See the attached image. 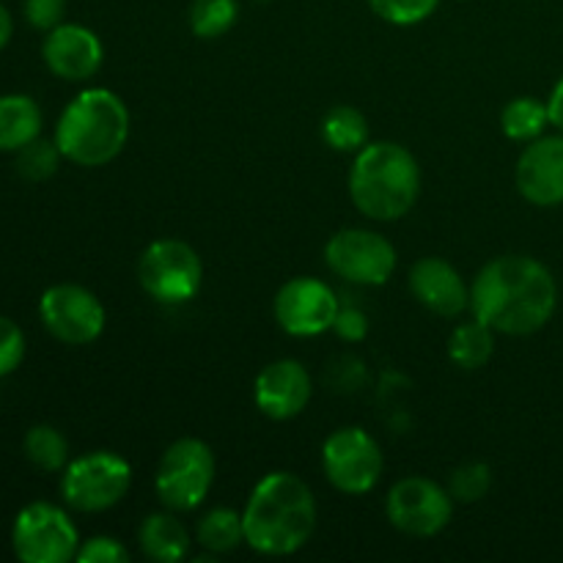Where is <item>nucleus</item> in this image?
<instances>
[{
  "mask_svg": "<svg viewBox=\"0 0 563 563\" xmlns=\"http://www.w3.org/2000/svg\"><path fill=\"white\" fill-rule=\"evenodd\" d=\"M559 286L531 256H498L484 264L471 286V311L495 333L531 335L553 319Z\"/></svg>",
  "mask_w": 563,
  "mask_h": 563,
  "instance_id": "obj_1",
  "label": "nucleus"
},
{
  "mask_svg": "<svg viewBox=\"0 0 563 563\" xmlns=\"http://www.w3.org/2000/svg\"><path fill=\"white\" fill-rule=\"evenodd\" d=\"M245 544L262 555H291L308 544L317 528V500L295 473L275 471L253 487L242 511Z\"/></svg>",
  "mask_w": 563,
  "mask_h": 563,
  "instance_id": "obj_2",
  "label": "nucleus"
},
{
  "mask_svg": "<svg viewBox=\"0 0 563 563\" xmlns=\"http://www.w3.org/2000/svg\"><path fill=\"white\" fill-rule=\"evenodd\" d=\"M421 192V168L405 146L390 141L366 143L350 170V198L372 220H399L416 207Z\"/></svg>",
  "mask_w": 563,
  "mask_h": 563,
  "instance_id": "obj_3",
  "label": "nucleus"
},
{
  "mask_svg": "<svg viewBox=\"0 0 563 563\" xmlns=\"http://www.w3.org/2000/svg\"><path fill=\"white\" fill-rule=\"evenodd\" d=\"M130 137V110L108 88H86L60 113L55 143L69 163L99 168L121 154Z\"/></svg>",
  "mask_w": 563,
  "mask_h": 563,
  "instance_id": "obj_4",
  "label": "nucleus"
},
{
  "mask_svg": "<svg viewBox=\"0 0 563 563\" xmlns=\"http://www.w3.org/2000/svg\"><path fill=\"white\" fill-rule=\"evenodd\" d=\"M214 462L212 449L203 440L181 438L174 445H168L157 467V489L159 504L168 511H192L207 500L212 493Z\"/></svg>",
  "mask_w": 563,
  "mask_h": 563,
  "instance_id": "obj_5",
  "label": "nucleus"
},
{
  "mask_svg": "<svg viewBox=\"0 0 563 563\" xmlns=\"http://www.w3.org/2000/svg\"><path fill=\"white\" fill-rule=\"evenodd\" d=\"M130 487L132 467L124 456L113 451H91L66 465L60 495L75 511L97 515L121 504Z\"/></svg>",
  "mask_w": 563,
  "mask_h": 563,
  "instance_id": "obj_6",
  "label": "nucleus"
},
{
  "mask_svg": "<svg viewBox=\"0 0 563 563\" xmlns=\"http://www.w3.org/2000/svg\"><path fill=\"white\" fill-rule=\"evenodd\" d=\"M143 291L165 306H179L201 291L203 264L198 253L181 240H157L137 262Z\"/></svg>",
  "mask_w": 563,
  "mask_h": 563,
  "instance_id": "obj_7",
  "label": "nucleus"
},
{
  "mask_svg": "<svg viewBox=\"0 0 563 563\" xmlns=\"http://www.w3.org/2000/svg\"><path fill=\"white\" fill-rule=\"evenodd\" d=\"M11 544L22 563H66L80 550L75 522L53 504H31L16 515Z\"/></svg>",
  "mask_w": 563,
  "mask_h": 563,
  "instance_id": "obj_8",
  "label": "nucleus"
},
{
  "mask_svg": "<svg viewBox=\"0 0 563 563\" xmlns=\"http://www.w3.org/2000/svg\"><path fill=\"white\" fill-rule=\"evenodd\" d=\"M379 443L361 427H341L324 440L322 467L328 482L344 495H366L383 476Z\"/></svg>",
  "mask_w": 563,
  "mask_h": 563,
  "instance_id": "obj_9",
  "label": "nucleus"
},
{
  "mask_svg": "<svg viewBox=\"0 0 563 563\" xmlns=\"http://www.w3.org/2000/svg\"><path fill=\"white\" fill-rule=\"evenodd\" d=\"M390 526L407 537H438L454 517V498L449 489L423 476H407L390 487L385 500Z\"/></svg>",
  "mask_w": 563,
  "mask_h": 563,
  "instance_id": "obj_10",
  "label": "nucleus"
},
{
  "mask_svg": "<svg viewBox=\"0 0 563 563\" xmlns=\"http://www.w3.org/2000/svg\"><path fill=\"white\" fill-rule=\"evenodd\" d=\"M324 262L350 284L383 286L396 269V247L377 231L344 229L328 242Z\"/></svg>",
  "mask_w": 563,
  "mask_h": 563,
  "instance_id": "obj_11",
  "label": "nucleus"
},
{
  "mask_svg": "<svg viewBox=\"0 0 563 563\" xmlns=\"http://www.w3.org/2000/svg\"><path fill=\"white\" fill-rule=\"evenodd\" d=\"M44 328L49 335L71 346L91 344L104 330V308L93 291L77 284L49 286L38 302Z\"/></svg>",
  "mask_w": 563,
  "mask_h": 563,
  "instance_id": "obj_12",
  "label": "nucleus"
},
{
  "mask_svg": "<svg viewBox=\"0 0 563 563\" xmlns=\"http://www.w3.org/2000/svg\"><path fill=\"white\" fill-rule=\"evenodd\" d=\"M339 297L319 278H291L275 295L273 311L280 330L300 339L324 333L339 317Z\"/></svg>",
  "mask_w": 563,
  "mask_h": 563,
  "instance_id": "obj_13",
  "label": "nucleus"
},
{
  "mask_svg": "<svg viewBox=\"0 0 563 563\" xmlns=\"http://www.w3.org/2000/svg\"><path fill=\"white\" fill-rule=\"evenodd\" d=\"M311 390V374L306 372V366L291 357H280L262 368L253 385V399L262 416L273 421H291L308 407Z\"/></svg>",
  "mask_w": 563,
  "mask_h": 563,
  "instance_id": "obj_14",
  "label": "nucleus"
},
{
  "mask_svg": "<svg viewBox=\"0 0 563 563\" xmlns=\"http://www.w3.org/2000/svg\"><path fill=\"white\" fill-rule=\"evenodd\" d=\"M517 190L537 207L563 203V135L537 137L517 159Z\"/></svg>",
  "mask_w": 563,
  "mask_h": 563,
  "instance_id": "obj_15",
  "label": "nucleus"
},
{
  "mask_svg": "<svg viewBox=\"0 0 563 563\" xmlns=\"http://www.w3.org/2000/svg\"><path fill=\"white\" fill-rule=\"evenodd\" d=\"M44 64L60 80H88L99 71L102 66V42H99L97 33L91 27L82 25H64L60 22L58 27L47 33L44 38Z\"/></svg>",
  "mask_w": 563,
  "mask_h": 563,
  "instance_id": "obj_16",
  "label": "nucleus"
},
{
  "mask_svg": "<svg viewBox=\"0 0 563 563\" xmlns=\"http://www.w3.org/2000/svg\"><path fill=\"white\" fill-rule=\"evenodd\" d=\"M410 289L416 300L438 317L454 319L471 308V289L454 269V264H449L445 258L427 256L416 262V267L410 269Z\"/></svg>",
  "mask_w": 563,
  "mask_h": 563,
  "instance_id": "obj_17",
  "label": "nucleus"
},
{
  "mask_svg": "<svg viewBox=\"0 0 563 563\" xmlns=\"http://www.w3.org/2000/svg\"><path fill=\"white\" fill-rule=\"evenodd\" d=\"M137 542L146 559L159 563H179L190 553V533L170 515H148L137 531Z\"/></svg>",
  "mask_w": 563,
  "mask_h": 563,
  "instance_id": "obj_18",
  "label": "nucleus"
},
{
  "mask_svg": "<svg viewBox=\"0 0 563 563\" xmlns=\"http://www.w3.org/2000/svg\"><path fill=\"white\" fill-rule=\"evenodd\" d=\"M42 132V110L25 93L0 97V152H20Z\"/></svg>",
  "mask_w": 563,
  "mask_h": 563,
  "instance_id": "obj_19",
  "label": "nucleus"
},
{
  "mask_svg": "<svg viewBox=\"0 0 563 563\" xmlns=\"http://www.w3.org/2000/svg\"><path fill=\"white\" fill-rule=\"evenodd\" d=\"M495 352V330L489 324L473 322L460 324L449 339V357L465 372H476V368L487 366L489 357Z\"/></svg>",
  "mask_w": 563,
  "mask_h": 563,
  "instance_id": "obj_20",
  "label": "nucleus"
},
{
  "mask_svg": "<svg viewBox=\"0 0 563 563\" xmlns=\"http://www.w3.org/2000/svg\"><path fill=\"white\" fill-rule=\"evenodd\" d=\"M322 137L335 152L357 154L368 143L366 115L350 104H339L322 119Z\"/></svg>",
  "mask_w": 563,
  "mask_h": 563,
  "instance_id": "obj_21",
  "label": "nucleus"
},
{
  "mask_svg": "<svg viewBox=\"0 0 563 563\" xmlns=\"http://www.w3.org/2000/svg\"><path fill=\"white\" fill-rule=\"evenodd\" d=\"M196 539L207 553H231V550H236L245 542L242 515H236L234 509H212L209 515L201 517V522H198Z\"/></svg>",
  "mask_w": 563,
  "mask_h": 563,
  "instance_id": "obj_22",
  "label": "nucleus"
},
{
  "mask_svg": "<svg viewBox=\"0 0 563 563\" xmlns=\"http://www.w3.org/2000/svg\"><path fill=\"white\" fill-rule=\"evenodd\" d=\"M548 124H550L548 104L539 102V99L533 97L511 99V102L504 108V113H500V126H504L506 137L520 143L542 137L544 126Z\"/></svg>",
  "mask_w": 563,
  "mask_h": 563,
  "instance_id": "obj_23",
  "label": "nucleus"
},
{
  "mask_svg": "<svg viewBox=\"0 0 563 563\" xmlns=\"http://www.w3.org/2000/svg\"><path fill=\"white\" fill-rule=\"evenodd\" d=\"M25 456L42 471H60L69 462V443L55 427L38 423L25 434Z\"/></svg>",
  "mask_w": 563,
  "mask_h": 563,
  "instance_id": "obj_24",
  "label": "nucleus"
},
{
  "mask_svg": "<svg viewBox=\"0 0 563 563\" xmlns=\"http://www.w3.org/2000/svg\"><path fill=\"white\" fill-rule=\"evenodd\" d=\"M236 16V0H196L190 5V31L201 38H218L234 27Z\"/></svg>",
  "mask_w": 563,
  "mask_h": 563,
  "instance_id": "obj_25",
  "label": "nucleus"
},
{
  "mask_svg": "<svg viewBox=\"0 0 563 563\" xmlns=\"http://www.w3.org/2000/svg\"><path fill=\"white\" fill-rule=\"evenodd\" d=\"M60 157H64V154H60L58 143L36 137V141H31L27 146H22L20 152H16V170H20V176H25V179L44 181L58 170Z\"/></svg>",
  "mask_w": 563,
  "mask_h": 563,
  "instance_id": "obj_26",
  "label": "nucleus"
},
{
  "mask_svg": "<svg viewBox=\"0 0 563 563\" xmlns=\"http://www.w3.org/2000/svg\"><path fill=\"white\" fill-rule=\"evenodd\" d=\"M489 484H493L489 467L482 462H471V465H462L460 471L451 473L449 493L456 504H476L489 493Z\"/></svg>",
  "mask_w": 563,
  "mask_h": 563,
  "instance_id": "obj_27",
  "label": "nucleus"
},
{
  "mask_svg": "<svg viewBox=\"0 0 563 563\" xmlns=\"http://www.w3.org/2000/svg\"><path fill=\"white\" fill-rule=\"evenodd\" d=\"M368 5L390 25H418L434 14L440 0H368Z\"/></svg>",
  "mask_w": 563,
  "mask_h": 563,
  "instance_id": "obj_28",
  "label": "nucleus"
},
{
  "mask_svg": "<svg viewBox=\"0 0 563 563\" xmlns=\"http://www.w3.org/2000/svg\"><path fill=\"white\" fill-rule=\"evenodd\" d=\"M25 357V335L11 322L9 317H0V377L14 372Z\"/></svg>",
  "mask_w": 563,
  "mask_h": 563,
  "instance_id": "obj_29",
  "label": "nucleus"
},
{
  "mask_svg": "<svg viewBox=\"0 0 563 563\" xmlns=\"http://www.w3.org/2000/svg\"><path fill=\"white\" fill-rule=\"evenodd\" d=\"M75 561L80 563H126L130 561V550L113 537H93L80 544Z\"/></svg>",
  "mask_w": 563,
  "mask_h": 563,
  "instance_id": "obj_30",
  "label": "nucleus"
},
{
  "mask_svg": "<svg viewBox=\"0 0 563 563\" xmlns=\"http://www.w3.org/2000/svg\"><path fill=\"white\" fill-rule=\"evenodd\" d=\"M66 0H25V20L38 31H53L64 22Z\"/></svg>",
  "mask_w": 563,
  "mask_h": 563,
  "instance_id": "obj_31",
  "label": "nucleus"
},
{
  "mask_svg": "<svg viewBox=\"0 0 563 563\" xmlns=\"http://www.w3.org/2000/svg\"><path fill=\"white\" fill-rule=\"evenodd\" d=\"M333 328L341 339H350V341L366 339V333H368L366 317H363L357 308H339V317H335Z\"/></svg>",
  "mask_w": 563,
  "mask_h": 563,
  "instance_id": "obj_32",
  "label": "nucleus"
},
{
  "mask_svg": "<svg viewBox=\"0 0 563 563\" xmlns=\"http://www.w3.org/2000/svg\"><path fill=\"white\" fill-rule=\"evenodd\" d=\"M548 110H550V124L559 126L563 132V77L559 80V86L553 88V93H550Z\"/></svg>",
  "mask_w": 563,
  "mask_h": 563,
  "instance_id": "obj_33",
  "label": "nucleus"
},
{
  "mask_svg": "<svg viewBox=\"0 0 563 563\" xmlns=\"http://www.w3.org/2000/svg\"><path fill=\"white\" fill-rule=\"evenodd\" d=\"M11 31H14V22H11L9 9H5V5L0 3V49H3L5 44H9Z\"/></svg>",
  "mask_w": 563,
  "mask_h": 563,
  "instance_id": "obj_34",
  "label": "nucleus"
}]
</instances>
